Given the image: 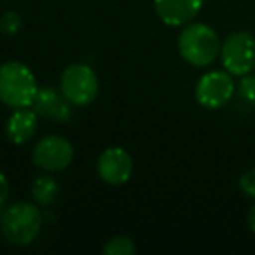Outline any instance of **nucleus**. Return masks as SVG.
Instances as JSON below:
<instances>
[{
  "instance_id": "obj_8",
  "label": "nucleus",
  "mask_w": 255,
  "mask_h": 255,
  "mask_svg": "<svg viewBox=\"0 0 255 255\" xmlns=\"http://www.w3.org/2000/svg\"><path fill=\"white\" fill-rule=\"evenodd\" d=\"M96 171L107 185H124L133 175V157L121 147H109L100 154Z\"/></svg>"
},
{
  "instance_id": "obj_16",
  "label": "nucleus",
  "mask_w": 255,
  "mask_h": 255,
  "mask_svg": "<svg viewBox=\"0 0 255 255\" xmlns=\"http://www.w3.org/2000/svg\"><path fill=\"white\" fill-rule=\"evenodd\" d=\"M240 191L243 192L247 198L255 199V168L247 170L240 177Z\"/></svg>"
},
{
  "instance_id": "obj_17",
  "label": "nucleus",
  "mask_w": 255,
  "mask_h": 255,
  "mask_svg": "<svg viewBox=\"0 0 255 255\" xmlns=\"http://www.w3.org/2000/svg\"><path fill=\"white\" fill-rule=\"evenodd\" d=\"M9 194H11V187H9V180L2 171H0V210L4 208V205L7 203Z\"/></svg>"
},
{
  "instance_id": "obj_1",
  "label": "nucleus",
  "mask_w": 255,
  "mask_h": 255,
  "mask_svg": "<svg viewBox=\"0 0 255 255\" xmlns=\"http://www.w3.org/2000/svg\"><path fill=\"white\" fill-rule=\"evenodd\" d=\"M42 213L35 201H16L0 213V233L14 247L32 245L42 231Z\"/></svg>"
},
{
  "instance_id": "obj_3",
  "label": "nucleus",
  "mask_w": 255,
  "mask_h": 255,
  "mask_svg": "<svg viewBox=\"0 0 255 255\" xmlns=\"http://www.w3.org/2000/svg\"><path fill=\"white\" fill-rule=\"evenodd\" d=\"M40 86L33 72L21 61L0 65V102L11 109L32 107Z\"/></svg>"
},
{
  "instance_id": "obj_15",
  "label": "nucleus",
  "mask_w": 255,
  "mask_h": 255,
  "mask_svg": "<svg viewBox=\"0 0 255 255\" xmlns=\"http://www.w3.org/2000/svg\"><path fill=\"white\" fill-rule=\"evenodd\" d=\"M236 93L243 102L255 105V75L254 74L243 75L240 84L236 86Z\"/></svg>"
},
{
  "instance_id": "obj_14",
  "label": "nucleus",
  "mask_w": 255,
  "mask_h": 255,
  "mask_svg": "<svg viewBox=\"0 0 255 255\" xmlns=\"http://www.w3.org/2000/svg\"><path fill=\"white\" fill-rule=\"evenodd\" d=\"M23 28V18L16 11H5L0 16V32L4 35H16Z\"/></svg>"
},
{
  "instance_id": "obj_9",
  "label": "nucleus",
  "mask_w": 255,
  "mask_h": 255,
  "mask_svg": "<svg viewBox=\"0 0 255 255\" xmlns=\"http://www.w3.org/2000/svg\"><path fill=\"white\" fill-rule=\"evenodd\" d=\"M72 103L65 98L61 89L42 86L37 91V96L32 103V109L37 112L40 119L53 121V123H67L72 117Z\"/></svg>"
},
{
  "instance_id": "obj_10",
  "label": "nucleus",
  "mask_w": 255,
  "mask_h": 255,
  "mask_svg": "<svg viewBox=\"0 0 255 255\" xmlns=\"http://www.w3.org/2000/svg\"><path fill=\"white\" fill-rule=\"evenodd\" d=\"M203 4L205 0H154V11L164 25L184 26L199 14Z\"/></svg>"
},
{
  "instance_id": "obj_11",
  "label": "nucleus",
  "mask_w": 255,
  "mask_h": 255,
  "mask_svg": "<svg viewBox=\"0 0 255 255\" xmlns=\"http://www.w3.org/2000/svg\"><path fill=\"white\" fill-rule=\"evenodd\" d=\"M39 119L37 112L32 107H23V109H14V112L9 116L5 123V136L14 145H25L35 136L37 128H39Z\"/></svg>"
},
{
  "instance_id": "obj_5",
  "label": "nucleus",
  "mask_w": 255,
  "mask_h": 255,
  "mask_svg": "<svg viewBox=\"0 0 255 255\" xmlns=\"http://www.w3.org/2000/svg\"><path fill=\"white\" fill-rule=\"evenodd\" d=\"M220 60L231 75L252 74L255 70V37L245 30L231 33L220 47Z\"/></svg>"
},
{
  "instance_id": "obj_13",
  "label": "nucleus",
  "mask_w": 255,
  "mask_h": 255,
  "mask_svg": "<svg viewBox=\"0 0 255 255\" xmlns=\"http://www.w3.org/2000/svg\"><path fill=\"white\" fill-rule=\"evenodd\" d=\"M135 252V241L129 236H124V234L110 238L103 245V254L105 255H133Z\"/></svg>"
},
{
  "instance_id": "obj_7",
  "label": "nucleus",
  "mask_w": 255,
  "mask_h": 255,
  "mask_svg": "<svg viewBox=\"0 0 255 255\" xmlns=\"http://www.w3.org/2000/svg\"><path fill=\"white\" fill-rule=\"evenodd\" d=\"M32 159L39 170L58 173L67 170L74 161V147L70 140L61 135H46L35 143Z\"/></svg>"
},
{
  "instance_id": "obj_6",
  "label": "nucleus",
  "mask_w": 255,
  "mask_h": 255,
  "mask_svg": "<svg viewBox=\"0 0 255 255\" xmlns=\"http://www.w3.org/2000/svg\"><path fill=\"white\" fill-rule=\"evenodd\" d=\"M236 93L233 75L227 70H212L199 77L194 89L196 102L208 110L222 109Z\"/></svg>"
},
{
  "instance_id": "obj_12",
  "label": "nucleus",
  "mask_w": 255,
  "mask_h": 255,
  "mask_svg": "<svg viewBox=\"0 0 255 255\" xmlns=\"http://www.w3.org/2000/svg\"><path fill=\"white\" fill-rule=\"evenodd\" d=\"M60 196V182L53 177V173H44L35 177L32 182V198L39 206H49Z\"/></svg>"
},
{
  "instance_id": "obj_2",
  "label": "nucleus",
  "mask_w": 255,
  "mask_h": 255,
  "mask_svg": "<svg viewBox=\"0 0 255 255\" xmlns=\"http://www.w3.org/2000/svg\"><path fill=\"white\" fill-rule=\"evenodd\" d=\"M178 53L192 67H208L220 56V39L205 23H187L178 35Z\"/></svg>"
},
{
  "instance_id": "obj_18",
  "label": "nucleus",
  "mask_w": 255,
  "mask_h": 255,
  "mask_svg": "<svg viewBox=\"0 0 255 255\" xmlns=\"http://www.w3.org/2000/svg\"><path fill=\"white\" fill-rule=\"evenodd\" d=\"M247 222H248V227H250V231L255 234V201H254V205L250 206V210H248Z\"/></svg>"
},
{
  "instance_id": "obj_4",
  "label": "nucleus",
  "mask_w": 255,
  "mask_h": 255,
  "mask_svg": "<svg viewBox=\"0 0 255 255\" xmlns=\"http://www.w3.org/2000/svg\"><path fill=\"white\" fill-rule=\"evenodd\" d=\"M60 89L74 107H86L98 96V75L86 63L68 65L61 74Z\"/></svg>"
}]
</instances>
